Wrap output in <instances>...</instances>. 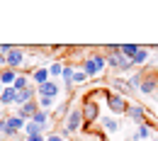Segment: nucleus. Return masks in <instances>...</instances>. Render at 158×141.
<instances>
[{"mask_svg":"<svg viewBox=\"0 0 158 141\" xmlns=\"http://www.w3.org/2000/svg\"><path fill=\"white\" fill-rule=\"evenodd\" d=\"M46 141H66V139L61 136L59 131H54V134H49V136H46Z\"/></svg>","mask_w":158,"mask_h":141,"instance_id":"obj_26","label":"nucleus"},{"mask_svg":"<svg viewBox=\"0 0 158 141\" xmlns=\"http://www.w3.org/2000/svg\"><path fill=\"white\" fill-rule=\"evenodd\" d=\"M139 51V46L136 44H122L119 46V54L124 56V59H134V54Z\"/></svg>","mask_w":158,"mask_h":141,"instance_id":"obj_18","label":"nucleus"},{"mask_svg":"<svg viewBox=\"0 0 158 141\" xmlns=\"http://www.w3.org/2000/svg\"><path fill=\"white\" fill-rule=\"evenodd\" d=\"M27 59H29V56H27V51H24L22 46H15V49L5 56L7 68H12V71H17V73H20V68H24V66H27Z\"/></svg>","mask_w":158,"mask_h":141,"instance_id":"obj_2","label":"nucleus"},{"mask_svg":"<svg viewBox=\"0 0 158 141\" xmlns=\"http://www.w3.org/2000/svg\"><path fill=\"white\" fill-rule=\"evenodd\" d=\"M127 81H129V85H131V90H139V83H141V73H131V76H129Z\"/></svg>","mask_w":158,"mask_h":141,"instance_id":"obj_24","label":"nucleus"},{"mask_svg":"<svg viewBox=\"0 0 158 141\" xmlns=\"http://www.w3.org/2000/svg\"><path fill=\"white\" fill-rule=\"evenodd\" d=\"M102 129H107L110 134H114L119 129V124H117V119H112V117H102Z\"/></svg>","mask_w":158,"mask_h":141,"instance_id":"obj_23","label":"nucleus"},{"mask_svg":"<svg viewBox=\"0 0 158 141\" xmlns=\"http://www.w3.org/2000/svg\"><path fill=\"white\" fill-rule=\"evenodd\" d=\"M148 136H151V124L146 122V124H139V126H136L134 136H131L129 141H143V139H148Z\"/></svg>","mask_w":158,"mask_h":141,"instance_id":"obj_15","label":"nucleus"},{"mask_svg":"<svg viewBox=\"0 0 158 141\" xmlns=\"http://www.w3.org/2000/svg\"><path fill=\"white\" fill-rule=\"evenodd\" d=\"M112 88H114V93H119V95H131L134 90H131V85H129V81H122V78H112Z\"/></svg>","mask_w":158,"mask_h":141,"instance_id":"obj_13","label":"nucleus"},{"mask_svg":"<svg viewBox=\"0 0 158 141\" xmlns=\"http://www.w3.org/2000/svg\"><path fill=\"white\" fill-rule=\"evenodd\" d=\"M37 112H39V105H37V100H32V102H27V105H22V107L17 110V112H15V114H17L20 119L29 122L32 117H34V114H37Z\"/></svg>","mask_w":158,"mask_h":141,"instance_id":"obj_9","label":"nucleus"},{"mask_svg":"<svg viewBox=\"0 0 158 141\" xmlns=\"http://www.w3.org/2000/svg\"><path fill=\"white\" fill-rule=\"evenodd\" d=\"M17 71H12V68H5V71H0V85L2 88H10V85H15V81H17Z\"/></svg>","mask_w":158,"mask_h":141,"instance_id":"obj_12","label":"nucleus"},{"mask_svg":"<svg viewBox=\"0 0 158 141\" xmlns=\"http://www.w3.org/2000/svg\"><path fill=\"white\" fill-rule=\"evenodd\" d=\"M93 56V61H95V66L100 68V73L107 68V56H105V51H95V54H90Z\"/></svg>","mask_w":158,"mask_h":141,"instance_id":"obj_19","label":"nucleus"},{"mask_svg":"<svg viewBox=\"0 0 158 141\" xmlns=\"http://www.w3.org/2000/svg\"><path fill=\"white\" fill-rule=\"evenodd\" d=\"M80 68L85 71V76H88V78H95V76H100V68L95 66V61H93V56H90V54H88V56H83Z\"/></svg>","mask_w":158,"mask_h":141,"instance_id":"obj_10","label":"nucleus"},{"mask_svg":"<svg viewBox=\"0 0 158 141\" xmlns=\"http://www.w3.org/2000/svg\"><path fill=\"white\" fill-rule=\"evenodd\" d=\"M15 97H17V90L10 85V88H2V93H0V107H10V105H15Z\"/></svg>","mask_w":158,"mask_h":141,"instance_id":"obj_11","label":"nucleus"},{"mask_svg":"<svg viewBox=\"0 0 158 141\" xmlns=\"http://www.w3.org/2000/svg\"><path fill=\"white\" fill-rule=\"evenodd\" d=\"M68 112H71V110H68V105H66V102H63V105H59V107H56V110H54V117H66V114H68Z\"/></svg>","mask_w":158,"mask_h":141,"instance_id":"obj_25","label":"nucleus"},{"mask_svg":"<svg viewBox=\"0 0 158 141\" xmlns=\"http://www.w3.org/2000/svg\"><path fill=\"white\" fill-rule=\"evenodd\" d=\"M156 90H158V76H153V73L141 76V83H139V93L141 95H153Z\"/></svg>","mask_w":158,"mask_h":141,"instance_id":"obj_5","label":"nucleus"},{"mask_svg":"<svg viewBox=\"0 0 158 141\" xmlns=\"http://www.w3.org/2000/svg\"><path fill=\"white\" fill-rule=\"evenodd\" d=\"M59 93H61V85L56 81H49V83H44V85L37 88V95H41V97H51V100H56Z\"/></svg>","mask_w":158,"mask_h":141,"instance_id":"obj_7","label":"nucleus"},{"mask_svg":"<svg viewBox=\"0 0 158 141\" xmlns=\"http://www.w3.org/2000/svg\"><path fill=\"white\" fill-rule=\"evenodd\" d=\"M34 134H44V129L39 124H34V122H27L24 124V136H34Z\"/></svg>","mask_w":158,"mask_h":141,"instance_id":"obj_20","label":"nucleus"},{"mask_svg":"<svg viewBox=\"0 0 158 141\" xmlns=\"http://www.w3.org/2000/svg\"><path fill=\"white\" fill-rule=\"evenodd\" d=\"M146 61H148V49H146V46H139V51L134 54L131 63H134V66H143Z\"/></svg>","mask_w":158,"mask_h":141,"instance_id":"obj_17","label":"nucleus"},{"mask_svg":"<svg viewBox=\"0 0 158 141\" xmlns=\"http://www.w3.org/2000/svg\"><path fill=\"white\" fill-rule=\"evenodd\" d=\"M85 126V119H83V110L80 107H73L68 114H66V129L73 134V131H80Z\"/></svg>","mask_w":158,"mask_h":141,"instance_id":"obj_4","label":"nucleus"},{"mask_svg":"<svg viewBox=\"0 0 158 141\" xmlns=\"http://www.w3.org/2000/svg\"><path fill=\"white\" fill-rule=\"evenodd\" d=\"M127 117L134 119L136 124H146V107H141V105H136V102H131V105L127 107Z\"/></svg>","mask_w":158,"mask_h":141,"instance_id":"obj_8","label":"nucleus"},{"mask_svg":"<svg viewBox=\"0 0 158 141\" xmlns=\"http://www.w3.org/2000/svg\"><path fill=\"white\" fill-rule=\"evenodd\" d=\"M80 110H83V119H85V126H83V129H88V126L100 117V105L93 100V97H85L83 105H80Z\"/></svg>","mask_w":158,"mask_h":141,"instance_id":"obj_3","label":"nucleus"},{"mask_svg":"<svg viewBox=\"0 0 158 141\" xmlns=\"http://www.w3.org/2000/svg\"><path fill=\"white\" fill-rule=\"evenodd\" d=\"M24 141H46L44 134H34V136H24Z\"/></svg>","mask_w":158,"mask_h":141,"instance_id":"obj_27","label":"nucleus"},{"mask_svg":"<svg viewBox=\"0 0 158 141\" xmlns=\"http://www.w3.org/2000/svg\"><path fill=\"white\" fill-rule=\"evenodd\" d=\"M88 81H90V78L85 76V71L78 66V68L73 71V85H83V83H88Z\"/></svg>","mask_w":158,"mask_h":141,"instance_id":"obj_21","label":"nucleus"},{"mask_svg":"<svg viewBox=\"0 0 158 141\" xmlns=\"http://www.w3.org/2000/svg\"><path fill=\"white\" fill-rule=\"evenodd\" d=\"M73 71H76V68H73L71 63H63V73H61V78H63V85H66L68 90L73 88Z\"/></svg>","mask_w":158,"mask_h":141,"instance_id":"obj_16","label":"nucleus"},{"mask_svg":"<svg viewBox=\"0 0 158 141\" xmlns=\"http://www.w3.org/2000/svg\"><path fill=\"white\" fill-rule=\"evenodd\" d=\"M0 141H2V139H0Z\"/></svg>","mask_w":158,"mask_h":141,"instance_id":"obj_28","label":"nucleus"},{"mask_svg":"<svg viewBox=\"0 0 158 141\" xmlns=\"http://www.w3.org/2000/svg\"><path fill=\"white\" fill-rule=\"evenodd\" d=\"M61 73H63V63H61V61H54V63L49 66V76H51V81H54V78H61Z\"/></svg>","mask_w":158,"mask_h":141,"instance_id":"obj_22","label":"nucleus"},{"mask_svg":"<svg viewBox=\"0 0 158 141\" xmlns=\"http://www.w3.org/2000/svg\"><path fill=\"white\" fill-rule=\"evenodd\" d=\"M29 81L34 83L37 88L44 85V83H49V81H51V76H49V66H37V68H32V71H29Z\"/></svg>","mask_w":158,"mask_h":141,"instance_id":"obj_6","label":"nucleus"},{"mask_svg":"<svg viewBox=\"0 0 158 141\" xmlns=\"http://www.w3.org/2000/svg\"><path fill=\"white\" fill-rule=\"evenodd\" d=\"M29 122H34V124H39L41 129L46 131V129H49V124H51V112H44V110H39V112H37V114H34V117H32Z\"/></svg>","mask_w":158,"mask_h":141,"instance_id":"obj_14","label":"nucleus"},{"mask_svg":"<svg viewBox=\"0 0 158 141\" xmlns=\"http://www.w3.org/2000/svg\"><path fill=\"white\" fill-rule=\"evenodd\" d=\"M105 102H107V107H110L112 114H127L129 102H127L124 95H119V93H114V90H107V93H105Z\"/></svg>","mask_w":158,"mask_h":141,"instance_id":"obj_1","label":"nucleus"}]
</instances>
